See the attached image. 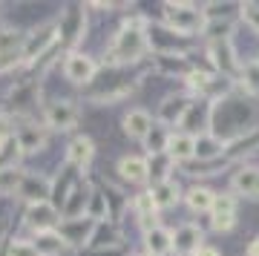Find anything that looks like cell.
Masks as SVG:
<instances>
[{"label":"cell","mask_w":259,"mask_h":256,"mask_svg":"<svg viewBox=\"0 0 259 256\" xmlns=\"http://www.w3.org/2000/svg\"><path fill=\"white\" fill-rule=\"evenodd\" d=\"M150 193H153V201H156L158 210H167V207H173V204L182 199V193H179V184H173V182L153 184V187H150Z\"/></svg>","instance_id":"26"},{"label":"cell","mask_w":259,"mask_h":256,"mask_svg":"<svg viewBox=\"0 0 259 256\" xmlns=\"http://www.w3.org/2000/svg\"><path fill=\"white\" fill-rule=\"evenodd\" d=\"M18 144L23 153H35L40 147L47 144V136H44V130H37L35 124H23L18 133Z\"/></svg>","instance_id":"27"},{"label":"cell","mask_w":259,"mask_h":256,"mask_svg":"<svg viewBox=\"0 0 259 256\" xmlns=\"http://www.w3.org/2000/svg\"><path fill=\"white\" fill-rule=\"evenodd\" d=\"M83 26H87L83 6L69 3V6L61 12V35H58V44H66V46L78 44V37L83 35Z\"/></svg>","instance_id":"5"},{"label":"cell","mask_w":259,"mask_h":256,"mask_svg":"<svg viewBox=\"0 0 259 256\" xmlns=\"http://www.w3.org/2000/svg\"><path fill=\"white\" fill-rule=\"evenodd\" d=\"M37 95V83L35 81H23V83H15V90L9 92V104L15 112H23L32 107V101Z\"/></svg>","instance_id":"25"},{"label":"cell","mask_w":259,"mask_h":256,"mask_svg":"<svg viewBox=\"0 0 259 256\" xmlns=\"http://www.w3.org/2000/svg\"><path fill=\"white\" fill-rule=\"evenodd\" d=\"M193 256H196V253H193Z\"/></svg>","instance_id":"42"},{"label":"cell","mask_w":259,"mask_h":256,"mask_svg":"<svg viewBox=\"0 0 259 256\" xmlns=\"http://www.w3.org/2000/svg\"><path fill=\"white\" fill-rule=\"evenodd\" d=\"M196 256H219V250H216V247H202Z\"/></svg>","instance_id":"40"},{"label":"cell","mask_w":259,"mask_h":256,"mask_svg":"<svg viewBox=\"0 0 259 256\" xmlns=\"http://www.w3.org/2000/svg\"><path fill=\"white\" fill-rule=\"evenodd\" d=\"M256 150H259V127H253V130L242 133V136H236L233 141L225 144V158H228V161H239V158L250 156V153H256Z\"/></svg>","instance_id":"12"},{"label":"cell","mask_w":259,"mask_h":256,"mask_svg":"<svg viewBox=\"0 0 259 256\" xmlns=\"http://www.w3.org/2000/svg\"><path fill=\"white\" fill-rule=\"evenodd\" d=\"M58 216H61V213L52 207V201H44V204H29V210H26V225L35 230V233H44V230H55Z\"/></svg>","instance_id":"10"},{"label":"cell","mask_w":259,"mask_h":256,"mask_svg":"<svg viewBox=\"0 0 259 256\" xmlns=\"http://www.w3.org/2000/svg\"><path fill=\"white\" fill-rule=\"evenodd\" d=\"M245 256H259V236H253L245 247Z\"/></svg>","instance_id":"39"},{"label":"cell","mask_w":259,"mask_h":256,"mask_svg":"<svg viewBox=\"0 0 259 256\" xmlns=\"http://www.w3.org/2000/svg\"><path fill=\"white\" fill-rule=\"evenodd\" d=\"M156 61H158V69L167 72V75H176L179 72V75H185V78H187V75L193 72L185 58H179V52H176V55H158Z\"/></svg>","instance_id":"32"},{"label":"cell","mask_w":259,"mask_h":256,"mask_svg":"<svg viewBox=\"0 0 259 256\" xmlns=\"http://www.w3.org/2000/svg\"><path fill=\"white\" fill-rule=\"evenodd\" d=\"M164 23L167 29H173L176 35H193L204 32V9H196L193 3H164Z\"/></svg>","instance_id":"2"},{"label":"cell","mask_w":259,"mask_h":256,"mask_svg":"<svg viewBox=\"0 0 259 256\" xmlns=\"http://www.w3.org/2000/svg\"><path fill=\"white\" fill-rule=\"evenodd\" d=\"M239 15H242V20H245L253 32H259V3H242Z\"/></svg>","instance_id":"35"},{"label":"cell","mask_w":259,"mask_h":256,"mask_svg":"<svg viewBox=\"0 0 259 256\" xmlns=\"http://www.w3.org/2000/svg\"><path fill=\"white\" fill-rule=\"evenodd\" d=\"M147 23L144 18H133L127 20L124 26L118 29V35L112 37L110 44V52L104 55V64L107 66H121V64H130V61H139L147 49Z\"/></svg>","instance_id":"1"},{"label":"cell","mask_w":259,"mask_h":256,"mask_svg":"<svg viewBox=\"0 0 259 256\" xmlns=\"http://www.w3.org/2000/svg\"><path fill=\"white\" fill-rule=\"evenodd\" d=\"M193 147H196V138L187 136V133H170V138H167V156H170V161L173 164H187L190 158H193Z\"/></svg>","instance_id":"15"},{"label":"cell","mask_w":259,"mask_h":256,"mask_svg":"<svg viewBox=\"0 0 259 256\" xmlns=\"http://www.w3.org/2000/svg\"><path fill=\"white\" fill-rule=\"evenodd\" d=\"M239 81L245 87L250 98H259V58L256 61H248V64L239 69Z\"/></svg>","instance_id":"30"},{"label":"cell","mask_w":259,"mask_h":256,"mask_svg":"<svg viewBox=\"0 0 259 256\" xmlns=\"http://www.w3.org/2000/svg\"><path fill=\"white\" fill-rule=\"evenodd\" d=\"M58 23H44V26H37L35 32H29L26 40H23V49H20V55L23 61H37V58H44L58 44Z\"/></svg>","instance_id":"3"},{"label":"cell","mask_w":259,"mask_h":256,"mask_svg":"<svg viewBox=\"0 0 259 256\" xmlns=\"http://www.w3.org/2000/svg\"><path fill=\"white\" fill-rule=\"evenodd\" d=\"M225 156V144L213 133H202L196 136V147H193V158L199 161H213V158H222Z\"/></svg>","instance_id":"20"},{"label":"cell","mask_w":259,"mask_h":256,"mask_svg":"<svg viewBox=\"0 0 259 256\" xmlns=\"http://www.w3.org/2000/svg\"><path fill=\"white\" fill-rule=\"evenodd\" d=\"M213 199H216V193H213L210 187H204V184H193V187H187V193H185L187 207L193 213H210Z\"/></svg>","instance_id":"22"},{"label":"cell","mask_w":259,"mask_h":256,"mask_svg":"<svg viewBox=\"0 0 259 256\" xmlns=\"http://www.w3.org/2000/svg\"><path fill=\"white\" fill-rule=\"evenodd\" d=\"M167 133L161 127H153L150 130V136L144 138V144H147V150H150V156H161V153H167Z\"/></svg>","instance_id":"34"},{"label":"cell","mask_w":259,"mask_h":256,"mask_svg":"<svg viewBox=\"0 0 259 256\" xmlns=\"http://www.w3.org/2000/svg\"><path fill=\"white\" fill-rule=\"evenodd\" d=\"M6 256H37V250L32 245V239H15L9 245V253Z\"/></svg>","instance_id":"36"},{"label":"cell","mask_w":259,"mask_h":256,"mask_svg":"<svg viewBox=\"0 0 259 256\" xmlns=\"http://www.w3.org/2000/svg\"><path fill=\"white\" fill-rule=\"evenodd\" d=\"M90 196H93V190H90V184L78 182L72 187V193L66 196L64 207H61V213H64V219H78V216H83V210H87V204H90Z\"/></svg>","instance_id":"16"},{"label":"cell","mask_w":259,"mask_h":256,"mask_svg":"<svg viewBox=\"0 0 259 256\" xmlns=\"http://www.w3.org/2000/svg\"><path fill=\"white\" fill-rule=\"evenodd\" d=\"M47 121L55 130H69L78 124V107L72 101H52L47 107Z\"/></svg>","instance_id":"11"},{"label":"cell","mask_w":259,"mask_h":256,"mask_svg":"<svg viewBox=\"0 0 259 256\" xmlns=\"http://www.w3.org/2000/svg\"><path fill=\"white\" fill-rule=\"evenodd\" d=\"M18 193H20V199H26L29 204H44L52 196V184L44 176H23Z\"/></svg>","instance_id":"14"},{"label":"cell","mask_w":259,"mask_h":256,"mask_svg":"<svg viewBox=\"0 0 259 256\" xmlns=\"http://www.w3.org/2000/svg\"><path fill=\"white\" fill-rule=\"evenodd\" d=\"M231 164L228 158H213V161H199V158H190L187 164H182V170H185L187 176H213L219 173V170H225V167Z\"/></svg>","instance_id":"28"},{"label":"cell","mask_w":259,"mask_h":256,"mask_svg":"<svg viewBox=\"0 0 259 256\" xmlns=\"http://www.w3.org/2000/svg\"><path fill=\"white\" fill-rule=\"evenodd\" d=\"M213 219V230H219V233H231L236 228V216H210Z\"/></svg>","instance_id":"37"},{"label":"cell","mask_w":259,"mask_h":256,"mask_svg":"<svg viewBox=\"0 0 259 256\" xmlns=\"http://www.w3.org/2000/svg\"><path fill=\"white\" fill-rule=\"evenodd\" d=\"M133 210H136V216H139V222H141V228H144V233L156 228V222H158V207H156V201H153V193H150V190H141L139 196L133 199Z\"/></svg>","instance_id":"17"},{"label":"cell","mask_w":259,"mask_h":256,"mask_svg":"<svg viewBox=\"0 0 259 256\" xmlns=\"http://www.w3.org/2000/svg\"><path fill=\"white\" fill-rule=\"evenodd\" d=\"M210 64L213 69H216V75L219 78H228V81H233V78H239V58H236V52H233V44L231 40H216V44H210Z\"/></svg>","instance_id":"4"},{"label":"cell","mask_w":259,"mask_h":256,"mask_svg":"<svg viewBox=\"0 0 259 256\" xmlns=\"http://www.w3.org/2000/svg\"><path fill=\"white\" fill-rule=\"evenodd\" d=\"M93 156H95V144H93L90 136H78L72 144L66 147V161H69L75 170H78V167H87L93 161Z\"/></svg>","instance_id":"18"},{"label":"cell","mask_w":259,"mask_h":256,"mask_svg":"<svg viewBox=\"0 0 259 256\" xmlns=\"http://www.w3.org/2000/svg\"><path fill=\"white\" fill-rule=\"evenodd\" d=\"M233 196H245V199H259V167H242L231 179Z\"/></svg>","instance_id":"13"},{"label":"cell","mask_w":259,"mask_h":256,"mask_svg":"<svg viewBox=\"0 0 259 256\" xmlns=\"http://www.w3.org/2000/svg\"><path fill=\"white\" fill-rule=\"evenodd\" d=\"M9 138H12V121L0 115V144H3V141H9Z\"/></svg>","instance_id":"38"},{"label":"cell","mask_w":259,"mask_h":256,"mask_svg":"<svg viewBox=\"0 0 259 256\" xmlns=\"http://www.w3.org/2000/svg\"><path fill=\"white\" fill-rule=\"evenodd\" d=\"M98 228V222L90 219V216H78V219H64V225L58 228L61 239L69 242V245H83V242H90Z\"/></svg>","instance_id":"6"},{"label":"cell","mask_w":259,"mask_h":256,"mask_svg":"<svg viewBox=\"0 0 259 256\" xmlns=\"http://www.w3.org/2000/svg\"><path fill=\"white\" fill-rule=\"evenodd\" d=\"M64 72L72 83H90L95 81V61L83 52H69L64 64Z\"/></svg>","instance_id":"8"},{"label":"cell","mask_w":259,"mask_h":256,"mask_svg":"<svg viewBox=\"0 0 259 256\" xmlns=\"http://www.w3.org/2000/svg\"><path fill=\"white\" fill-rule=\"evenodd\" d=\"M32 245H35L37 256H58L66 247V242L61 239L58 230H44V233H35Z\"/></svg>","instance_id":"24"},{"label":"cell","mask_w":259,"mask_h":256,"mask_svg":"<svg viewBox=\"0 0 259 256\" xmlns=\"http://www.w3.org/2000/svg\"><path fill=\"white\" fill-rule=\"evenodd\" d=\"M210 216H236V196L233 193H222L213 199Z\"/></svg>","instance_id":"33"},{"label":"cell","mask_w":259,"mask_h":256,"mask_svg":"<svg viewBox=\"0 0 259 256\" xmlns=\"http://www.w3.org/2000/svg\"><path fill=\"white\" fill-rule=\"evenodd\" d=\"M204 247V233L199 225H182L173 233V250L182 256H193Z\"/></svg>","instance_id":"7"},{"label":"cell","mask_w":259,"mask_h":256,"mask_svg":"<svg viewBox=\"0 0 259 256\" xmlns=\"http://www.w3.org/2000/svg\"><path fill=\"white\" fill-rule=\"evenodd\" d=\"M190 104H193V95H187V92H182V95H167L158 104V121L161 124H179V121L185 118V112L190 110Z\"/></svg>","instance_id":"9"},{"label":"cell","mask_w":259,"mask_h":256,"mask_svg":"<svg viewBox=\"0 0 259 256\" xmlns=\"http://www.w3.org/2000/svg\"><path fill=\"white\" fill-rule=\"evenodd\" d=\"M170 170H173V161H170V156H167V153H161V156H150L147 176L153 179V184L170 182Z\"/></svg>","instance_id":"29"},{"label":"cell","mask_w":259,"mask_h":256,"mask_svg":"<svg viewBox=\"0 0 259 256\" xmlns=\"http://www.w3.org/2000/svg\"><path fill=\"white\" fill-rule=\"evenodd\" d=\"M144 247H147V253H153V256H167L173 250V233L156 225L153 230L144 233Z\"/></svg>","instance_id":"21"},{"label":"cell","mask_w":259,"mask_h":256,"mask_svg":"<svg viewBox=\"0 0 259 256\" xmlns=\"http://www.w3.org/2000/svg\"><path fill=\"white\" fill-rule=\"evenodd\" d=\"M144 256H153V253H144Z\"/></svg>","instance_id":"41"},{"label":"cell","mask_w":259,"mask_h":256,"mask_svg":"<svg viewBox=\"0 0 259 256\" xmlns=\"http://www.w3.org/2000/svg\"><path fill=\"white\" fill-rule=\"evenodd\" d=\"M20 182H23V170L18 164L0 167V196H9V193L20 190Z\"/></svg>","instance_id":"31"},{"label":"cell","mask_w":259,"mask_h":256,"mask_svg":"<svg viewBox=\"0 0 259 256\" xmlns=\"http://www.w3.org/2000/svg\"><path fill=\"white\" fill-rule=\"evenodd\" d=\"M153 127H156V124H153V118H150V112H144V110H130L127 115H124V133H127L130 138L144 141Z\"/></svg>","instance_id":"19"},{"label":"cell","mask_w":259,"mask_h":256,"mask_svg":"<svg viewBox=\"0 0 259 256\" xmlns=\"http://www.w3.org/2000/svg\"><path fill=\"white\" fill-rule=\"evenodd\" d=\"M118 173L124 182L130 184H141V182H147L150 176H147V161L144 158H136V156H124L118 161Z\"/></svg>","instance_id":"23"}]
</instances>
